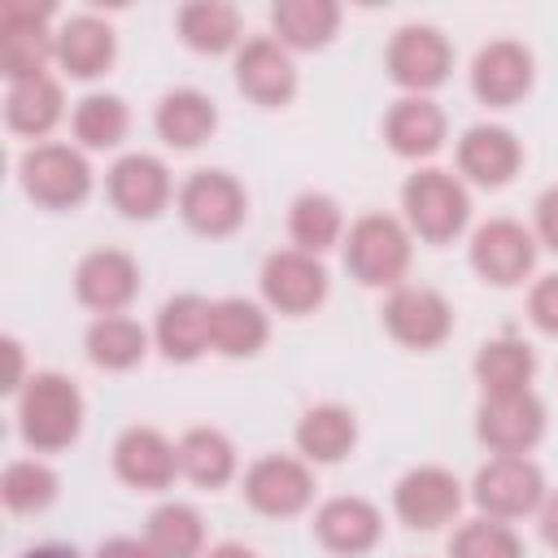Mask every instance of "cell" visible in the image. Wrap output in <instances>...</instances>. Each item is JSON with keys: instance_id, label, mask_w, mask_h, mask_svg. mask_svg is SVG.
<instances>
[{"instance_id": "6da1fadb", "label": "cell", "mask_w": 558, "mask_h": 558, "mask_svg": "<svg viewBox=\"0 0 558 558\" xmlns=\"http://www.w3.org/2000/svg\"><path fill=\"white\" fill-rule=\"evenodd\" d=\"M87 418L83 392L61 371H35L17 392V432L35 453H61L78 440Z\"/></svg>"}, {"instance_id": "7a4b0ae2", "label": "cell", "mask_w": 558, "mask_h": 558, "mask_svg": "<svg viewBox=\"0 0 558 558\" xmlns=\"http://www.w3.org/2000/svg\"><path fill=\"white\" fill-rule=\"evenodd\" d=\"M344 266L362 288H401L414 253V235L405 218L392 214H362L344 231Z\"/></svg>"}, {"instance_id": "3957f363", "label": "cell", "mask_w": 558, "mask_h": 558, "mask_svg": "<svg viewBox=\"0 0 558 558\" xmlns=\"http://www.w3.org/2000/svg\"><path fill=\"white\" fill-rule=\"evenodd\" d=\"M401 209H405L410 235H418L427 244H449L471 222V192L458 174H449L440 166H423L405 179Z\"/></svg>"}, {"instance_id": "277c9868", "label": "cell", "mask_w": 558, "mask_h": 558, "mask_svg": "<svg viewBox=\"0 0 558 558\" xmlns=\"http://www.w3.org/2000/svg\"><path fill=\"white\" fill-rule=\"evenodd\" d=\"M17 179L44 209H78L92 196V166L74 144H31L17 161Z\"/></svg>"}, {"instance_id": "5b68a950", "label": "cell", "mask_w": 558, "mask_h": 558, "mask_svg": "<svg viewBox=\"0 0 558 558\" xmlns=\"http://www.w3.org/2000/svg\"><path fill=\"white\" fill-rule=\"evenodd\" d=\"M545 497V475L527 453H493L471 480V501L480 506V514L506 523L541 510Z\"/></svg>"}, {"instance_id": "8992f818", "label": "cell", "mask_w": 558, "mask_h": 558, "mask_svg": "<svg viewBox=\"0 0 558 558\" xmlns=\"http://www.w3.org/2000/svg\"><path fill=\"white\" fill-rule=\"evenodd\" d=\"M174 205H179V218L205 240H222L240 231L248 218V192L227 170H192L179 183Z\"/></svg>"}, {"instance_id": "52a82bcc", "label": "cell", "mask_w": 558, "mask_h": 558, "mask_svg": "<svg viewBox=\"0 0 558 558\" xmlns=\"http://www.w3.org/2000/svg\"><path fill=\"white\" fill-rule=\"evenodd\" d=\"M48 61H57V35H52V9L31 0H9L0 9V70L9 83L48 74Z\"/></svg>"}, {"instance_id": "ba28073f", "label": "cell", "mask_w": 558, "mask_h": 558, "mask_svg": "<svg viewBox=\"0 0 558 558\" xmlns=\"http://www.w3.org/2000/svg\"><path fill=\"white\" fill-rule=\"evenodd\" d=\"M244 501L266 519H292L314 501V471L292 453H262L240 480Z\"/></svg>"}, {"instance_id": "9c48e42d", "label": "cell", "mask_w": 558, "mask_h": 558, "mask_svg": "<svg viewBox=\"0 0 558 558\" xmlns=\"http://www.w3.org/2000/svg\"><path fill=\"white\" fill-rule=\"evenodd\" d=\"M384 65H388V78L397 87H405L410 96H427L436 92L449 70H453V48L449 39L427 26V22H410L401 26L392 39H388V52H384Z\"/></svg>"}, {"instance_id": "30bf717a", "label": "cell", "mask_w": 558, "mask_h": 558, "mask_svg": "<svg viewBox=\"0 0 558 558\" xmlns=\"http://www.w3.org/2000/svg\"><path fill=\"white\" fill-rule=\"evenodd\" d=\"M536 235L514 218H488L471 235V270L493 288H514L536 270Z\"/></svg>"}, {"instance_id": "8fae6325", "label": "cell", "mask_w": 558, "mask_h": 558, "mask_svg": "<svg viewBox=\"0 0 558 558\" xmlns=\"http://www.w3.org/2000/svg\"><path fill=\"white\" fill-rule=\"evenodd\" d=\"M262 296L275 314H288V318H301V314H314L323 301H327V266L323 257L314 253H301V248H279L262 262Z\"/></svg>"}, {"instance_id": "7c38bea8", "label": "cell", "mask_w": 558, "mask_h": 558, "mask_svg": "<svg viewBox=\"0 0 558 558\" xmlns=\"http://www.w3.org/2000/svg\"><path fill=\"white\" fill-rule=\"evenodd\" d=\"M392 510L405 527L436 532L462 510V480L449 466H410L392 488Z\"/></svg>"}, {"instance_id": "4fadbf2b", "label": "cell", "mask_w": 558, "mask_h": 558, "mask_svg": "<svg viewBox=\"0 0 558 558\" xmlns=\"http://www.w3.org/2000/svg\"><path fill=\"white\" fill-rule=\"evenodd\" d=\"M384 327L397 344L405 349H436L449 340L453 331V310L449 301L436 292V288H423V283H401L388 292L384 301Z\"/></svg>"}, {"instance_id": "5bb4252c", "label": "cell", "mask_w": 558, "mask_h": 558, "mask_svg": "<svg viewBox=\"0 0 558 558\" xmlns=\"http://www.w3.org/2000/svg\"><path fill=\"white\" fill-rule=\"evenodd\" d=\"M105 192H109V205L122 218H144V222L157 218L170 205V196H179L174 183H170L166 161L153 157V153H126V157H118L109 166V174H105Z\"/></svg>"}, {"instance_id": "9a60e30c", "label": "cell", "mask_w": 558, "mask_h": 558, "mask_svg": "<svg viewBox=\"0 0 558 558\" xmlns=\"http://www.w3.org/2000/svg\"><path fill=\"white\" fill-rule=\"evenodd\" d=\"M74 296L96 318L122 314L140 296V262L126 248H92L74 266Z\"/></svg>"}, {"instance_id": "2e32d148", "label": "cell", "mask_w": 558, "mask_h": 558, "mask_svg": "<svg viewBox=\"0 0 558 558\" xmlns=\"http://www.w3.org/2000/svg\"><path fill=\"white\" fill-rule=\"evenodd\" d=\"M475 436L493 453H527L545 436V405L541 397L527 392H506V397H484L475 410Z\"/></svg>"}, {"instance_id": "e0dca14e", "label": "cell", "mask_w": 558, "mask_h": 558, "mask_svg": "<svg viewBox=\"0 0 558 558\" xmlns=\"http://www.w3.org/2000/svg\"><path fill=\"white\" fill-rule=\"evenodd\" d=\"M235 87L262 105V109H279L296 96V65L292 52L275 39V35H257L244 39L235 48Z\"/></svg>"}, {"instance_id": "ac0fdd59", "label": "cell", "mask_w": 558, "mask_h": 558, "mask_svg": "<svg viewBox=\"0 0 558 558\" xmlns=\"http://www.w3.org/2000/svg\"><path fill=\"white\" fill-rule=\"evenodd\" d=\"M532 78H536V61L519 39H493L471 61V92L493 109L519 105L532 92Z\"/></svg>"}, {"instance_id": "d6986e66", "label": "cell", "mask_w": 558, "mask_h": 558, "mask_svg": "<svg viewBox=\"0 0 558 558\" xmlns=\"http://www.w3.org/2000/svg\"><path fill=\"white\" fill-rule=\"evenodd\" d=\"M523 166V144L501 122H475L458 140V174L480 187H506Z\"/></svg>"}, {"instance_id": "ffe728a7", "label": "cell", "mask_w": 558, "mask_h": 558, "mask_svg": "<svg viewBox=\"0 0 558 558\" xmlns=\"http://www.w3.org/2000/svg\"><path fill=\"white\" fill-rule=\"evenodd\" d=\"M113 475L140 493H161L179 475V445H170L157 427H126L113 440Z\"/></svg>"}, {"instance_id": "44dd1931", "label": "cell", "mask_w": 558, "mask_h": 558, "mask_svg": "<svg viewBox=\"0 0 558 558\" xmlns=\"http://www.w3.org/2000/svg\"><path fill=\"white\" fill-rule=\"evenodd\" d=\"M314 536L327 554H340V558H357L366 549L379 545L384 536V514L375 501L366 497H327L318 510H314Z\"/></svg>"}, {"instance_id": "7402d4cb", "label": "cell", "mask_w": 558, "mask_h": 558, "mask_svg": "<svg viewBox=\"0 0 558 558\" xmlns=\"http://www.w3.org/2000/svg\"><path fill=\"white\" fill-rule=\"evenodd\" d=\"M209 314H214V301H205L201 292L170 296L153 323V344L161 349V357L196 362L209 349Z\"/></svg>"}, {"instance_id": "603a6c76", "label": "cell", "mask_w": 558, "mask_h": 558, "mask_svg": "<svg viewBox=\"0 0 558 558\" xmlns=\"http://www.w3.org/2000/svg\"><path fill=\"white\" fill-rule=\"evenodd\" d=\"M118 57V35L96 13H74L57 31V65L70 78H100Z\"/></svg>"}, {"instance_id": "cb8c5ba5", "label": "cell", "mask_w": 558, "mask_h": 558, "mask_svg": "<svg viewBox=\"0 0 558 558\" xmlns=\"http://www.w3.org/2000/svg\"><path fill=\"white\" fill-rule=\"evenodd\" d=\"M445 131H449L445 109H440L432 96H401V100L384 113V140H388V148H392L397 157H410V161L440 153Z\"/></svg>"}, {"instance_id": "d4e9b609", "label": "cell", "mask_w": 558, "mask_h": 558, "mask_svg": "<svg viewBox=\"0 0 558 558\" xmlns=\"http://www.w3.org/2000/svg\"><path fill=\"white\" fill-rule=\"evenodd\" d=\"M153 126L170 148H201L218 131V105L196 87H174L157 100Z\"/></svg>"}, {"instance_id": "484cf974", "label": "cell", "mask_w": 558, "mask_h": 558, "mask_svg": "<svg viewBox=\"0 0 558 558\" xmlns=\"http://www.w3.org/2000/svg\"><path fill=\"white\" fill-rule=\"evenodd\" d=\"M270 340V318L248 296H222L209 314V349L222 357H253Z\"/></svg>"}, {"instance_id": "4316f807", "label": "cell", "mask_w": 558, "mask_h": 558, "mask_svg": "<svg viewBox=\"0 0 558 558\" xmlns=\"http://www.w3.org/2000/svg\"><path fill=\"white\" fill-rule=\"evenodd\" d=\"M61 113H65V96H61V83L52 74L9 83V92H4V126L13 135L44 140L61 122Z\"/></svg>"}, {"instance_id": "83f0119b", "label": "cell", "mask_w": 558, "mask_h": 558, "mask_svg": "<svg viewBox=\"0 0 558 558\" xmlns=\"http://www.w3.org/2000/svg\"><path fill=\"white\" fill-rule=\"evenodd\" d=\"M536 375V353L519 336H497L484 340L475 353V384L484 397H506V392H527Z\"/></svg>"}, {"instance_id": "f1b7e54d", "label": "cell", "mask_w": 558, "mask_h": 558, "mask_svg": "<svg viewBox=\"0 0 558 558\" xmlns=\"http://www.w3.org/2000/svg\"><path fill=\"white\" fill-rule=\"evenodd\" d=\"M174 26H179V39L205 57H218V52H231L244 44L240 9L227 0H192L174 13Z\"/></svg>"}, {"instance_id": "f546056e", "label": "cell", "mask_w": 558, "mask_h": 558, "mask_svg": "<svg viewBox=\"0 0 558 558\" xmlns=\"http://www.w3.org/2000/svg\"><path fill=\"white\" fill-rule=\"evenodd\" d=\"M270 26H275V39L292 52H314V48H327L336 26H340V4L336 0H275L270 4Z\"/></svg>"}, {"instance_id": "4dcf8cb0", "label": "cell", "mask_w": 558, "mask_h": 558, "mask_svg": "<svg viewBox=\"0 0 558 558\" xmlns=\"http://www.w3.org/2000/svg\"><path fill=\"white\" fill-rule=\"evenodd\" d=\"M353 445H357V418L349 405L323 401L310 405L296 423V449L305 462H340Z\"/></svg>"}, {"instance_id": "1f68e13d", "label": "cell", "mask_w": 558, "mask_h": 558, "mask_svg": "<svg viewBox=\"0 0 558 558\" xmlns=\"http://www.w3.org/2000/svg\"><path fill=\"white\" fill-rule=\"evenodd\" d=\"M83 349H87L92 366H100V371H131L148 353V331L131 314H105L87 327Z\"/></svg>"}, {"instance_id": "d6a6232c", "label": "cell", "mask_w": 558, "mask_h": 558, "mask_svg": "<svg viewBox=\"0 0 558 558\" xmlns=\"http://www.w3.org/2000/svg\"><path fill=\"white\" fill-rule=\"evenodd\" d=\"M288 235L292 248L323 257L327 248L344 244V214L327 192H301L288 209Z\"/></svg>"}, {"instance_id": "836d02e7", "label": "cell", "mask_w": 558, "mask_h": 558, "mask_svg": "<svg viewBox=\"0 0 558 558\" xmlns=\"http://www.w3.org/2000/svg\"><path fill=\"white\" fill-rule=\"evenodd\" d=\"M179 475L196 488H222L235 475V445L218 427H187L179 436Z\"/></svg>"}, {"instance_id": "e575fe53", "label": "cell", "mask_w": 558, "mask_h": 558, "mask_svg": "<svg viewBox=\"0 0 558 558\" xmlns=\"http://www.w3.org/2000/svg\"><path fill=\"white\" fill-rule=\"evenodd\" d=\"M144 541L157 558H205V523L187 501H161L144 523Z\"/></svg>"}, {"instance_id": "d590c367", "label": "cell", "mask_w": 558, "mask_h": 558, "mask_svg": "<svg viewBox=\"0 0 558 558\" xmlns=\"http://www.w3.org/2000/svg\"><path fill=\"white\" fill-rule=\"evenodd\" d=\"M70 126H74V140L83 144V148H118L122 140H126V131H131V109H126V100L122 96H113V92H87L78 105H74V118H70Z\"/></svg>"}, {"instance_id": "8d00e7d4", "label": "cell", "mask_w": 558, "mask_h": 558, "mask_svg": "<svg viewBox=\"0 0 558 558\" xmlns=\"http://www.w3.org/2000/svg\"><path fill=\"white\" fill-rule=\"evenodd\" d=\"M0 501L13 514H39L57 501V471L39 458H17L0 475Z\"/></svg>"}, {"instance_id": "74e56055", "label": "cell", "mask_w": 558, "mask_h": 558, "mask_svg": "<svg viewBox=\"0 0 558 558\" xmlns=\"http://www.w3.org/2000/svg\"><path fill=\"white\" fill-rule=\"evenodd\" d=\"M449 558H527V554H523L519 532H514L506 519L480 514V519H471V523H462V527L453 532Z\"/></svg>"}, {"instance_id": "f35d334b", "label": "cell", "mask_w": 558, "mask_h": 558, "mask_svg": "<svg viewBox=\"0 0 558 558\" xmlns=\"http://www.w3.org/2000/svg\"><path fill=\"white\" fill-rule=\"evenodd\" d=\"M527 318L545 331V336H558V270L554 275H541L527 292Z\"/></svg>"}, {"instance_id": "ab89813d", "label": "cell", "mask_w": 558, "mask_h": 558, "mask_svg": "<svg viewBox=\"0 0 558 558\" xmlns=\"http://www.w3.org/2000/svg\"><path fill=\"white\" fill-rule=\"evenodd\" d=\"M532 235H536V244H545V248H554V253H558V183L541 192Z\"/></svg>"}, {"instance_id": "60d3db41", "label": "cell", "mask_w": 558, "mask_h": 558, "mask_svg": "<svg viewBox=\"0 0 558 558\" xmlns=\"http://www.w3.org/2000/svg\"><path fill=\"white\" fill-rule=\"evenodd\" d=\"M92 558H157V554L148 549L144 536H109V541L96 545Z\"/></svg>"}, {"instance_id": "b9f144b4", "label": "cell", "mask_w": 558, "mask_h": 558, "mask_svg": "<svg viewBox=\"0 0 558 558\" xmlns=\"http://www.w3.org/2000/svg\"><path fill=\"white\" fill-rule=\"evenodd\" d=\"M4 353H9V379H4V392H22L26 388V375H22V344L13 336H4Z\"/></svg>"}, {"instance_id": "7bdbcfd3", "label": "cell", "mask_w": 558, "mask_h": 558, "mask_svg": "<svg viewBox=\"0 0 558 558\" xmlns=\"http://www.w3.org/2000/svg\"><path fill=\"white\" fill-rule=\"evenodd\" d=\"M536 514H541V536H545V545L558 549V493H549Z\"/></svg>"}, {"instance_id": "ee69618b", "label": "cell", "mask_w": 558, "mask_h": 558, "mask_svg": "<svg viewBox=\"0 0 558 558\" xmlns=\"http://www.w3.org/2000/svg\"><path fill=\"white\" fill-rule=\"evenodd\" d=\"M205 558H257V554L248 545H240V541H222V545L205 549Z\"/></svg>"}, {"instance_id": "f6af8a7d", "label": "cell", "mask_w": 558, "mask_h": 558, "mask_svg": "<svg viewBox=\"0 0 558 558\" xmlns=\"http://www.w3.org/2000/svg\"><path fill=\"white\" fill-rule=\"evenodd\" d=\"M22 558H78L70 545H35V549H26Z\"/></svg>"}]
</instances>
